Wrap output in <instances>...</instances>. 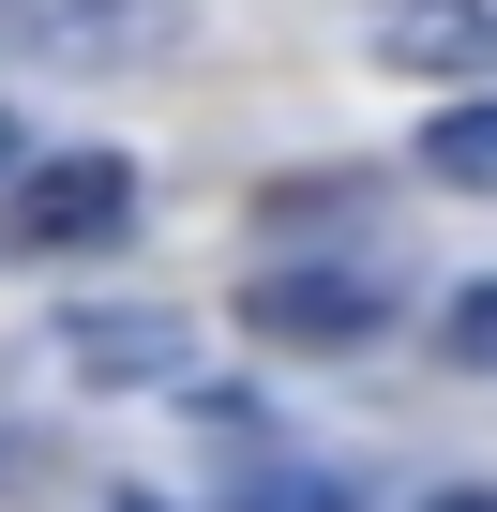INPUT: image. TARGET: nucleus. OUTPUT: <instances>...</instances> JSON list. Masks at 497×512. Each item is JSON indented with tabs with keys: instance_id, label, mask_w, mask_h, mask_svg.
Listing matches in <instances>:
<instances>
[{
	"instance_id": "nucleus-1",
	"label": "nucleus",
	"mask_w": 497,
	"mask_h": 512,
	"mask_svg": "<svg viewBox=\"0 0 497 512\" xmlns=\"http://www.w3.org/2000/svg\"><path fill=\"white\" fill-rule=\"evenodd\" d=\"M121 226H136V166L121 151H46V166L0 181V241H16V256H91Z\"/></svg>"
},
{
	"instance_id": "nucleus-9",
	"label": "nucleus",
	"mask_w": 497,
	"mask_h": 512,
	"mask_svg": "<svg viewBox=\"0 0 497 512\" xmlns=\"http://www.w3.org/2000/svg\"><path fill=\"white\" fill-rule=\"evenodd\" d=\"M422 512H497V497H482V482H452V497H422Z\"/></svg>"
},
{
	"instance_id": "nucleus-5",
	"label": "nucleus",
	"mask_w": 497,
	"mask_h": 512,
	"mask_svg": "<svg viewBox=\"0 0 497 512\" xmlns=\"http://www.w3.org/2000/svg\"><path fill=\"white\" fill-rule=\"evenodd\" d=\"M422 181L497 196V91H467V106H437V121H422Z\"/></svg>"
},
{
	"instance_id": "nucleus-3",
	"label": "nucleus",
	"mask_w": 497,
	"mask_h": 512,
	"mask_svg": "<svg viewBox=\"0 0 497 512\" xmlns=\"http://www.w3.org/2000/svg\"><path fill=\"white\" fill-rule=\"evenodd\" d=\"M61 362H76L91 392H151V377L196 362V332H181L166 302H106V317H61Z\"/></svg>"
},
{
	"instance_id": "nucleus-2",
	"label": "nucleus",
	"mask_w": 497,
	"mask_h": 512,
	"mask_svg": "<svg viewBox=\"0 0 497 512\" xmlns=\"http://www.w3.org/2000/svg\"><path fill=\"white\" fill-rule=\"evenodd\" d=\"M241 332H257V347H377V332H392V287L347 272V256H317V272H257V287H241Z\"/></svg>"
},
{
	"instance_id": "nucleus-6",
	"label": "nucleus",
	"mask_w": 497,
	"mask_h": 512,
	"mask_svg": "<svg viewBox=\"0 0 497 512\" xmlns=\"http://www.w3.org/2000/svg\"><path fill=\"white\" fill-rule=\"evenodd\" d=\"M226 512H362V482H347V467H257Z\"/></svg>"
},
{
	"instance_id": "nucleus-8",
	"label": "nucleus",
	"mask_w": 497,
	"mask_h": 512,
	"mask_svg": "<svg viewBox=\"0 0 497 512\" xmlns=\"http://www.w3.org/2000/svg\"><path fill=\"white\" fill-rule=\"evenodd\" d=\"M16 31L31 46H91V31H121V0H16Z\"/></svg>"
},
{
	"instance_id": "nucleus-10",
	"label": "nucleus",
	"mask_w": 497,
	"mask_h": 512,
	"mask_svg": "<svg viewBox=\"0 0 497 512\" xmlns=\"http://www.w3.org/2000/svg\"><path fill=\"white\" fill-rule=\"evenodd\" d=\"M16 166H31V151H16V121H0V181H16Z\"/></svg>"
},
{
	"instance_id": "nucleus-7",
	"label": "nucleus",
	"mask_w": 497,
	"mask_h": 512,
	"mask_svg": "<svg viewBox=\"0 0 497 512\" xmlns=\"http://www.w3.org/2000/svg\"><path fill=\"white\" fill-rule=\"evenodd\" d=\"M437 347H452V362H467V377H497V272H482V287H467V302H452V317H437Z\"/></svg>"
},
{
	"instance_id": "nucleus-4",
	"label": "nucleus",
	"mask_w": 497,
	"mask_h": 512,
	"mask_svg": "<svg viewBox=\"0 0 497 512\" xmlns=\"http://www.w3.org/2000/svg\"><path fill=\"white\" fill-rule=\"evenodd\" d=\"M392 76H482L497 61V0H377V31H362Z\"/></svg>"
}]
</instances>
